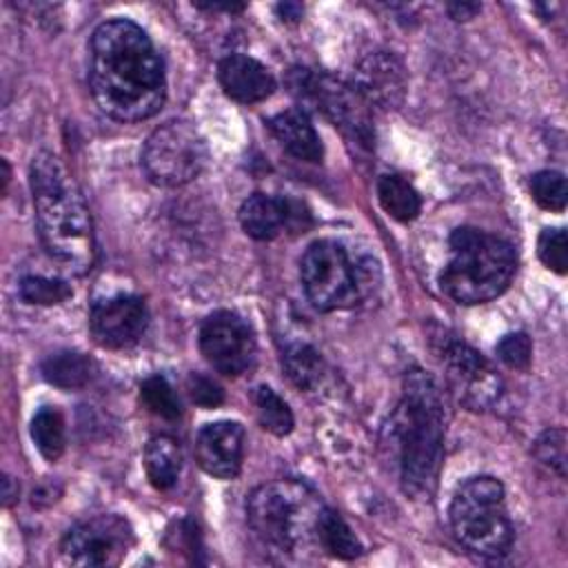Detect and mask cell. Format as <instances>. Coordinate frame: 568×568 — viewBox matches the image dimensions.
Wrapping results in <instances>:
<instances>
[{
  "mask_svg": "<svg viewBox=\"0 0 568 568\" xmlns=\"http://www.w3.org/2000/svg\"><path fill=\"white\" fill-rule=\"evenodd\" d=\"M89 89L118 122L149 120L162 109L164 64L142 27L126 18L98 24L89 44Z\"/></svg>",
  "mask_w": 568,
  "mask_h": 568,
  "instance_id": "1",
  "label": "cell"
},
{
  "mask_svg": "<svg viewBox=\"0 0 568 568\" xmlns=\"http://www.w3.org/2000/svg\"><path fill=\"white\" fill-rule=\"evenodd\" d=\"M29 180L44 251L69 273H87L95 260V237L91 213L75 182L51 151L33 158Z\"/></svg>",
  "mask_w": 568,
  "mask_h": 568,
  "instance_id": "2",
  "label": "cell"
},
{
  "mask_svg": "<svg viewBox=\"0 0 568 568\" xmlns=\"http://www.w3.org/2000/svg\"><path fill=\"white\" fill-rule=\"evenodd\" d=\"M388 428L404 493L413 499H430L444 457V404L428 373L415 368L406 375L402 402Z\"/></svg>",
  "mask_w": 568,
  "mask_h": 568,
  "instance_id": "3",
  "label": "cell"
},
{
  "mask_svg": "<svg viewBox=\"0 0 568 568\" xmlns=\"http://www.w3.org/2000/svg\"><path fill=\"white\" fill-rule=\"evenodd\" d=\"M450 257L439 273L442 291L457 304H484L499 297L517 268L510 242L473 226H459L448 237Z\"/></svg>",
  "mask_w": 568,
  "mask_h": 568,
  "instance_id": "4",
  "label": "cell"
},
{
  "mask_svg": "<svg viewBox=\"0 0 568 568\" xmlns=\"http://www.w3.org/2000/svg\"><path fill=\"white\" fill-rule=\"evenodd\" d=\"M324 508L320 495L304 481L277 479L248 495L246 519L262 544L293 555L317 544V521Z\"/></svg>",
  "mask_w": 568,
  "mask_h": 568,
  "instance_id": "5",
  "label": "cell"
},
{
  "mask_svg": "<svg viewBox=\"0 0 568 568\" xmlns=\"http://www.w3.org/2000/svg\"><path fill=\"white\" fill-rule=\"evenodd\" d=\"M448 515L453 532L464 548L490 559L508 555L515 530L499 479L479 475L464 481L450 501Z\"/></svg>",
  "mask_w": 568,
  "mask_h": 568,
  "instance_id": "6",
  "label": "cell"
},
{
  "mask_svg": "<svg viewBox=\"0 0 568 568\" xmlns=\"http://www.w3.org/2000/svg\"><path fill=\"white\" fill-rule=\"evenodd\" d=\"M300 280L308 302L328 313L355 306L373 286V268L368 260L353 262L342 244L317 240L300 260Z\"/></svg>",
  "mask_w": 568,
  "mask_h": 568,
  "instance_id": "7",
  "label": "cell"
},
{
  "mask_svg": "<svg viewBox=\"0 0 568 568\" xmlns=\"http://www.w3.org/2000/svg\"><path fill=\"white\" fill-rule=\"evenodd\" d=\"M209 151L200 131L186 120H166L144 142L142 169L158 186H182L206 166Z\"/></svg>",
  "mask_w": 568,
  "mask_h": 568,
  "instance_id": "8",
  "label": "cell"
},
{
  "mask_svg": "<svg viewBox=\"0 0 568 568\" xmlns=\"http://www.w3.org/2000/svg\"><path fill=\"white\" fill-rule=\"evenodd\" d=\"M288 87L291 93L300 100L302 111L304 106H313L359 144H371L373 131L366 109L368 104L353 89V84H344L342 80H335L328 73L293 69L288 73Z\"/></svg>",
  "mask_w": 568,
  "mask_h": 568,
  "instance_id": "9",
  "label": "cell"
},
{
  "mask_svg": "<svg viewBox=\"0 0 568 568\" xmlns=\"http://www.w3.org/2000/svg\"><path fill=\"white\" fill-rule=\"evenodd\" d=\"M133 530L118 515H98L75 524L62 539V559L80 568L118 566L133 546Z\"/></svg>",
  "mask_w": 568,
  "mask_h": 568,
  "instance_id": "10",
  "label": "cell"
},
{
  "mask_svg": "<svg viewBox=\"0 0 568 568\" xmlns=\"http://www.w3.org/2000/svg\"><path fill=\"white\" fill-rule=\"evenodd\" d=\"M200 353L217 373L237 377L255 359L253 328L233 311H215L202 322Z\"/></svg>",
  "mask_w": 568,
  "mask_h": 568,
  "instance_id": "11",
  "label": "cell"
},
{
  "mask_svg": "<svg viewBox=\"0 0 568 568\" xmlns=\"http://www.w3.org/2000/svg\"><path fill=\"white\" fill-rule=\"evenodd\" d=\"M442 362L455 395L470 408H488L499 397V377L490 364L468 344L446 339L442 348Z\"/></svg>",
  "mask_w": 568,
  "mask_h": 568,
  "instance_id": "12",
  "label": "cell"
},
{
  "mask_svg": "<svg viewBox=\"0 0 568 568\" xmlns=\"http://www.w3.org/2000/svg\"><path fill=\"white\" fill-rule=\"evenodd\" d=\"M149 326V311L138 295H113L91 306L89 331L91 337L111 351L129 348L140 342Z\"/></svg>",
  "mask_w": 568,
  "mask_h": 568,
  "instance_id": "13",
  "label": "cell"
},
{
  "mask_svg": "<svg viewBox=\"0 0 568 568\" xmlns=\"http://www.w3.org/2000/svg\"><path fill=\"white\" fill-rule=\"evenodd\" d=\"M353 89L366 104L395 109L406 95V69L397 55L388 51H371L353 71Z\"/></svg>",
  "mask_w": 568,
  "mask_h": 568,
  "instance_id": "14",
  "label": "cell"
},
{
  "mask_svg": "<svg viewBox=\"0 0 568 568\" xmlns=\"http://www.w3.org/2000/svg\"><path fill=\"white\" fill-rule=\"evenodd\" d=\"M195 457L204 473L217 479H233L242 468L244 428L237 422H213L195 437Z\"/></svg>",
  "mask_w": 568,
  "mask_h": 568,
  "instance_id": "15",
  "label": "cell"
},
{
  "mask_svg": "<svg viewBox=\"0 0 568 568\" xmlns=\"http://www.w3.org/2000/svg\"><path fill=\"white\" fill-rule=\"evenodd\" d=\"M217 78L224 93L240 104H255L275 91L273 73L255 58L231 53L217 67Z\"/></svg>",
  "mask_w": 568,
  "mask_h": 568,
  "instance_id": "16",
  "label": "cell"
},
{
  "mask_svg": "<svg viewBox=\"0 0 568 568\" xmlns=\"http://www.w3.org/2000/svg\"><path fill=\"white\" fill-rule=\"evenodd\" d=\"M240 224L244 233L253 240H275L284 229H288L295 220L293 206L284 197L266 195V193H253L248 195L240 206Z\"/></svg>",
  "mask_w": 568,
  "mask_h": 568,
  "instance_id": "17",
  "label": "cell"
},
{
  "mask_svg": "<svg viewBox=\"0 0 568 568\" xmlns=\"http://www.w3.org/2000/svg\"><path fill=\"white\" fill-rule=\"evenodd\" d=\"M268 129L273 138L297 160L304 162H320L324 155L322 140L308 118L302 109H286L275 113L268 120Z\"/></svg>",
  "mask_w": 568,
  "mask_h": 568,
  "instance_id": "18",
  "label": "cell"
},
{
  "mask_svg": "<svg viewBox=\"0 0 568 568\" xmlns=\"http://www.w3.org/2000/svg\"><path fill=\"white\" fill-rule=\"evenodd\" d=\"M144 470L153 488L169 490L182 470V450L169 435H155L144 446Z\"/></svg>",
  "mask_w": 568,
  "mask_h": 568,
  "instance_id": "19",
  "label": "cell"
},
{
  "mask_svg": "<svg viewBox=\"0 0 568 568\" xmlns=\"http://www.w3.org/2000/svg\"><path fill=\"white\" fill-rule=\"evenodd\" d=\"M42 377L62 390H75L91 382L93 362L78 351H58L49 355L42 366Z\"/></svg>",
  "mask_w": 568,
  "mask_h": 568,
  "instance_id": "20",
  "label": "cell"
},
{
  "mask_svg": "<svg viewBox=\"0 0 568 568\" xmlns=\"http://www.w3.org/2000/svg\"><path fill=\"white\" fill-rule=\"evenodd\" d=\"M377 200L382 209L397 222H413L422 211L419 193L399 175H382L377 180Z\"/></svg>",
  "mask_w": 568,
  "mask_h": 568,
  "instance_id": "21",
  "label": "cell"
},
{
  "mask_svg": "<svg viewBox=\"0 0 568 568\" xmlns=\"http://www.w3.org/2000/svg\"><path fill=\"white\" fill-rule=\"evenodd\" d=\"M317 544L337 559H355L362 555V544L351 526L331 508H324L317 521Z\"/></svg>",
  "mask_w": 568,
  "mask_h": 568,
  "instance_id": "22",
  "label": "cell"
},
{
  "mask_svg": "<svg viewBox=\"0 0 568 568\" xmlns=\"http://www.w3.org/2000/svg\"><path fill=\"white\" fill-rule=\"evenodd\" d=\"M282 364H284L288 379L302 390L315 388L324 375L322 355L311 344L297 342V344L286 346V351L282 355Z\"/></svg>",
  "mask_w": 568,
  "mask_h": 568,
  "instance_id": "23",
  "label": "cell"
},
{
  "mask_svg": "<svg viewBox=\"0 0 568 568\" xmlns=\"http://www.w3.org/2000/svg\"><path fill=\"white\" fill-rule=\"evenodd\" d=\"M31 439L44 459L55 462L64 450L62 415L51 406L40 408L31 419Z\"/></svg>",
  "mask_w": 568,
  "mask_h": 568,
  "instance_id": "24",
  "label": "cell"
},
{
  "mask_svg": "<svg viewBox=\"0 0 568 568\" xmlns=\"http://www.w3.org/2000/svg\"><path fill=\"white\" fill-rule=\"evenodd\" d=\"M255 413L260 426L271 435L284 437L293 430V413L288 404L268 386H260L255 390Z\"/></svg>",
  "mask_w": 568,
  "mask_h": 568,
  "instance_id": "25",
  "label": "cell"
},
{
  "mask_svg": "<svg viewBox=\"0 0 568 568\" xmlns=\"http://www.w3.org/2000/svg\"><path fill=\"white\" fill-rule=\"evenodd\" d=\"M140 397L142 404L162 419H178L182 415L180 402L175 397V390L162 375H151L140 384Z\"/></svg>",
  "mask_w": 568,
  "mask_h": 568,
  "instance_id": "26",
  "label": "cell"
},
{
  "mask_svg": "<svg viewBox=\"0 0 568 568\" xmlns=\"http://www.w3.org/2000/svg\"><path fill=\"white\" fill-rule=\"evenodd\" d=\"M530 195L546 211H564L566 206V178L559 171H539L530 178Z\"/></svg>",
  "mask_w": 568,
  "mask_h": 568,
  "instance_id": "27",
  "label": "cell"
},
{
  "mask_svg": "<svg viewBox=\"0 0 568 568\" xmlns=\"http://www.w3.org/2000/svg\"><path fill=\"white\" fill-rule=\"evenodd\" d=\"M20 297L27 304L51 306V304H60L67 297H71V288L62 280L42 277V275H29V277H24L20 282Z\"/></svg>",
  "mask_w": 568,
  "mask_h": 568,
  "instance_id": "28",
  "label": "cell"
},
{
  "mask_svg": "<svg viewBox=\"0 0 568 568\" xmlns=\"http://www.w3.org/2000/svg\"><path fill=\"white\" fill-rule=\"evenodd\" d=\"M539 260L546 268L564 275L568 268V242L564 229H544L537 242Z\"/></svg>",
  "mask_w": 568,
  "mask_h": 568,
  "instance_id": "29",
  "label": "cell"
},
{
  "mask_svg": "<svg viewBox=\"0 0 568 568\" xmlns=\"http://www.w3.org/2000/svg\"><path fill=\"white\" fill-rule=\"evenodd\" d=\"M535 457L564 477L566 475V433L561 428L544 430L535 442Z\"/></svg>",
  "mask_w": 568,
  "mask_h": 568,
  "instance_id": "30",
  "label": "cell"
},
{
  "mask_svg": "<svg viewBox=\"0 0 568 568\" xmlns=\"http://www.w3.org/2000/svg\"><path fill=\"white\" fill-rule=\"evenodd\" d=\"M497 357L508 366V368H515V371H524L528 368L530 364V357H532V344H530V337L521 331L517 333H508L504 335L499 342H497Z\"/></svg>",
  "mask_w": 568,
  "mask_h": 568,
  "instance_id": "31",
  "label": "cell"
},
{
  "mask_svg": "<svg viewBox=\"0 0 568 568\" xmlns=\"http://www.w3.org/2000/svg\"><path fill=\"white\" fill-rule=\"evenodd\" d=\"M186 390L189 397L202 408H217L224 402V390L211 377L200 373H191L186 377Z\"/></svg>",
  "mask_w": 568,
  "mask_h": 568,
  "instance_id": "32",
  "label": "cell"
},
{
  "mask_svg": "<svg viewBox=\"0 0 568 568\" xmlns=\"http://www.w3.org/2000/svg\"><path fill=\"white\" fill-rule=\"evenodd\" d=\"M479 4L477 2H450L446 4V11L450 13L453 20H470L479 13Z\"/></svg>",
  "mask_w": 568,
  "mask_h": 568,
  "instance_id": "33",
  "label": "cell"
},
{
  "mask_svg": "<svg viewBox=\"0 0 568 568\" xmlns=\"http://www.w3.org/2000/svg\"><path fill=\"white\" fill-rule=\"evenodd\" d=\"M2 501H4V506H11L13 501H16V497H18V486L13 488V479L11 477H4L2 479Z\"/></svg>",
  "mask_w": 568,
  "mask_h": 568,
  "instance_id": "34",
  "label": "cell"
},
{
  "mask_svg": "<svg viewBox=\"0 0 568 568\" xmlns=\"http://www.w3.org/2000/svg\"><path fill=\"white\" fill-rule=\"evenodd\" d=\"M277 11H280L282 16H286L288 20H297V18H302V7H300V4H280V7H277Z\"/></svg>",
  "mask_w": 568,
  "mask_h": 568,
  "instance_id": "35",
  "label": "cell"
}]
</instances>
